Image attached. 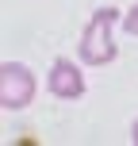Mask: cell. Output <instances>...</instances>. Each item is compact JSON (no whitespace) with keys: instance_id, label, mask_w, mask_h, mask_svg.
Wrapping results in <instances>:
<instances>
[{"instance_id":"cell-1","label":"cell","mask_w":138,"mask_h":146,"mask_svg":"<svg viewBox=\"0 0 138 146\" xmlns=\"http://www.w3.org/2000/svg\"><path fill=\"white\" fill-rule=\"evenodd\" d=\"M111 27H115V8H96L88 27L81 31V62L85 66H108L119 54L115 38H111Z\"/></svg>"},{"instance_id":"cell-5","label":"cell","mask_w":138,"mask_h":146,"mask_svg":"<svg viewBox=\"0 0 138 146\" xmlns=\"http://www.w3.org/2000/svg\"><path fill=\"white\" fill-rule=\"evenodd\" d=\"M131 142L138 146V119H134V127H131Z\"/></svg>"},{"instance_id":"cell-2","label":"cell","mask_w":138,"mask_h":146,"mask_svg":"<svg viewBox=\"0 0 138 146\" xmlns=\"http://www.w3.org/2000/svg\"><path fill=\"white\" fill-rule=\"evenodd\" d=\"M35 100V73L19 62H4L0 66V108L19 111Z\"/></svg>"},{"instance_id":"cell-4","label":"cell","mask_w":138,"mask_h":146,"mask_svg":"<svg viewBox=\"0 0 138 146\" xmlns=\"http://www.w3.org/2000/svg\"><path fill=\"white\" fill-rule=\"evenodd\" d=\"M123 27H127V31H131V35H138V4H134V8H131V12H127V15H123Z\"/></svg>"},{"instance_id":"cell-3","label":"cell","mask_w":138,"mask_h":146,"mask_svg":"<svg viewBox=\"0 0 138 146\" xmlns=\"http://www.w3.org/2000/svg\"><path fill=\"white\" fill-rule=\"evenodd\" d=\"M50 92L58 96V100H77V96H85V73L73 66L69 58H58L50 66Z\"/></svg>"}]
</instances>
